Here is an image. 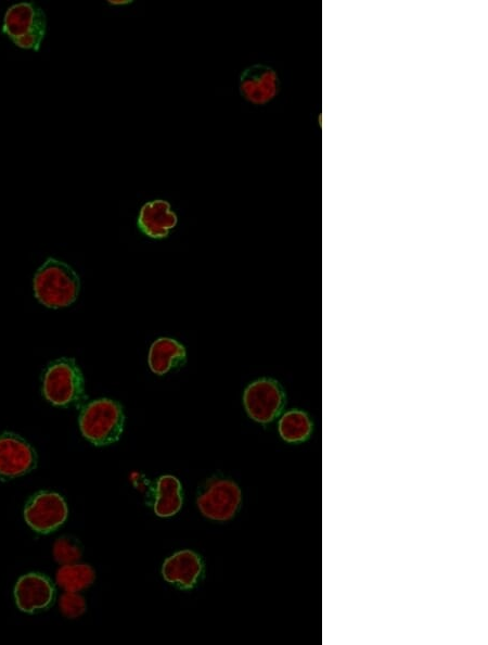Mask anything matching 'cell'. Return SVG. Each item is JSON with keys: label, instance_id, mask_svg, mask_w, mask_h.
Wrapping results in <instances>:
<instances>
[{"label": "cell", "instance_id": "1", "mask_svg": "<svg viewBox=\"0 0 488 645\" xmlns=\"http://www.w3.org/2000/svg\"><path fill=\"white\" fill-rule=\"evenodd\" d=\"M33 288L42 305L61 309L70 307L79 297L81 280L69 264L49 258L36 272Z\"/></svg>", "mask_w": 488, "mask_h": 645}, {"label": "cell", "instance_id": "2", "mask_svg": "<svg viewBox=\"0 0 488 645\" xmlns=\"http://www.w3.org/2000/svg\"><path fill=\"white\" fill-rule=\"evenodd\" d=\"M79 422L83 436L91 444L97 447L109 446L120 440L125 415L119 402L98 399L83 408Z\"/></svg>", "mask_w": 488, "mask_h": 645}, {"label": "cell", "instance_id": "3", "mask_svg": "<svg viewBox=\"0 0 488 645\" xmlns=\"http://www.w3.org/2000/svg\"><path fill=\"white\" fill-rule=\"evenodd\" d=\"M43 395L55 407L68 408L85 398V379L72 358H61L48 365L43 377Z\"/></svg>", "mask_w": 488, "mask_h": 645}, {"label": "cell", "instance_id": "4", "mask_svg": "<svg viewBox=\"0 0 488 645\" xmlns=\"http://www.w3.org/2000/svg\"><path fill=\"white\" fill-rule=\"evenodd\" d=\"M286 392L273 378H260L243 394L244 408L251 419L263 425L273 423L284 411Z\"/></svg>", "mask_w": 488, "mask_h": 645}, {"label": "cell", "instance_id": "5", "mask_svg": "<svg viewBox=\"0 0 488 645\" xmlns=\"http://www.w3.org/2000/svg\"><path fill=\"white\" fill-rule=\"evenodd\" d=\"M242 493L233 480L212 478L203 487L198 508L203 516L215 522L233 520L241 507Z\"/></svg>", "mask_w": 488, "mask_h": 645}, {"label": "cell", "instance_id": "6", "mask_svg": "<svg viewBox=\"0 0 488 645\" xmlns=\"http://www.w3.org/2000/svg\"><path fill=\"white\" fill-rule=\"evenodd\" d=\"M69 509L66 500L57 492H37L25 505L24 520L38 534L54 533L67 522Z\"/></svg>", "mask_w": 488, "mask_h": 645}, {"label": "cell", "instance_id": "7", "mask_svg": "<svg viewBox=\"0 0 488 645\" xmlns=\"http://www.w3.org/2000/svg\"><path fill=\"white\" fill-rule=\"evenodd\" d=\"M278 72L267 63H254L244 69L239 77V94L253 106H266L279 95Z\"/></svg>", "mask_w": 488, "mask_h": 645}, {"label": "cell", "instance_id": "8", "mask_svg": "<svg viewBox=\"0 0 488 645\" xmlns=\"http://www.w3.org/2000/svg\"><path fill=\"white\" fill-rule=\"evenodd\" d=\"M37 465L35 449L21 436L0 435V477L14 479L31 473Z\"/></svg>", "mask_w": 488, "mask_h": 645}, {"label": "cell", "instance_id": "9", "mask_svg": "<svg viewBox=\"0 0 488 645\" xmlns=\"http://www.w3.org/2000/svg\"><path fill=\"white\" fill-rule=\"evenodd\" d=\"M55 597L53 583L42 574L24 575L15 587L17 606L24 613L34 614L48 609L54 603Z\"/></svg>", "mask_w": 488, "mask_h": 645}, {"label": "cell", "instance_id": "10", "mask_svg": "<svg viewBox=\"0 0 488 645\" xmlns=\"http://www.w3.org/2000/svg\"><path fill=\"white\" fill-rule=\"evenodd\" d=\"M203 571L204 565L200 555L191 550L173 554L162 567L163 578L169 584L184 590L195 588Z\"/></svg>", "mask_w": 488, "mask_h": 645}, {"label": "cell", "instance_id": "11", "mask_svg": "<svg viewBox=\"0 0 488 645\" xmlns=\"http://www.w3.org/2000/svg\"><path fill=\"white\" fill-rule=\"evenodd\" d=\"M46 27V16L40 7L32 3H20L7 10L3 32L12 42H16L24 36L46 32Z\"/></svg>", "mask_w": 488, "mask_h": 645}, {"label": "cell", "instance_id": "12", "mask_svg": "<svg viewBox=\"0 0 488 645\" xmlns=\"http://www.w3.org/2000/svg\"><path fill=\"white\" fill-rule=\"evenodd\" d=\"M177 223V214L172 211L170 202L164 199L146 202L141 207L137 219L140 232L152 239L168 237Z\"/></svg>", "mask_w": 488, "mask_h": 645}, {"label": "cell", "instance_id": "13", "mask_svg": "<svg viewBox=\"0 0 488 645\" xmlns=\"http://www.w3.org/2000/svg\"><path fill=\"white\" fill-rule=\"evenodd\" d=\"M186 360L187 352L185 347L173 338H159L154 341L149 350V368L159 376L181 368L186 363Z\"/></svg>", "mask_w": 488, "mask_h": 645}, {"label": "cell", "instance_id": "14", "mask_svg": "<svg viewBox=\"0 0 488 645\" xmlns=\"http://www.w3.org/2000/svg\"><path fill=\"white\" fill-rule=\"evenodd\" d=\"M184 503L181 482L172 475L159 478L157 483L156 500L153 510L160 517H171L182 510Z\"/></svg>", "mask_w": 488, "mask_h": 645}, {"label": "cell", "instance_id": "15", "mask_svg": "<svg viewBox=\"0 0 488 645\" xmlns=\"http://www.w3.org/2000/svg\"><path fill=\"white\" fill-rule=\"evenodd\" d=\"M279 434L289 444H301L310 439L313 423L310 416L301 410H291L282 415L278 424Z\"/></svg>", "mask_w": 488, "mask_h": 645}, {"label": "cell", "instance_id": "16", "mask_svg": "<svg viewBox=\"0 0 488 645\" xmlns=\"http://www.w3.org/2000/svg\"><path fill=\"white\" fill-rule=\"evenodd\" d=\"M96 579L94 569L85 564L63 565L57 573V584L67 592H80L91 587Z\"/></svg>", "mask_w": 488, "mask_h": 645}, {"label": "cell", "instance_id": "17", "mask_svg": "<svg viewBox=\"0 0 488 645\" xmlns=\"http://www.w3.org/2000/svg\"><path fill=\"white\" fill-rule=\"evenodd\" d=\"M82 553L83 551L79 542L70 537L58 539L54 546L55 560L62 565L79 562L82 558Z\"/></svg>", "mask_w": 488, "mask_h": 645}, {"label": "cell", "instance_id": "18", "mask_svg": "<svg viewBox=\"0 0 488 645\" xmlns=\"http://www.w3.org/2000/svg\"><path fill=\"white\" fill-rule=\"evenodd\" d=\"M59 605L62 614L68 618H79L87 609L85 599L77 592L64 593Z\"/></svg>", "mask_w": 488, "mask_h": 645}, {"label": "cell", "instance_id": "19", "mask_svg": "<svg viewBox=\"0 0 488 645\" xmlns=\"http://www.w3.org/2000/svg\"><path fill=\"white\" fill-rule=\"evenodd\" d=\"M46 32H36L27 36L22 37V39L14 42L16 46L22 49L30 50H40L41 45L45 39Z\"/></svg>", "mask_w": 488, "mask_h": 645}, {"label": "cell", "instance_id": "20", "mask_svg": "<svg viewBox=\"0 0 488 645\" xmlns=\"http://www.w3.org/2000/svg\"><path fill=\"white\" fill-rule=\"evenodd\" d=\"M109 3L112 4V5H115V6H117V5L121 6V5H128V4L132 3V2H130V0H124V2H122V0H114V2H109Z\"/></svg>", "mask_w": 488, "mask_h": 645}]
</instances>
